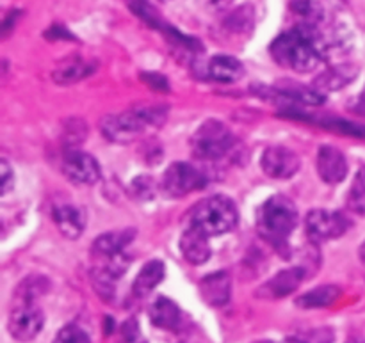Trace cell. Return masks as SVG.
Here are the masks:
<instances>
[{
	"label": "cell",
	"mask_w": 365,
	"mask_h": 343,
	"mask_svg": "<svg viewBox=\"0 0 365 343\" xmlns=\"http://www.w3.org/2000/svg\"><path fill=\"white\" fill-rule=\"evenodd\" d=\"M356 75H359V68L356 66H353V64H339V66H334L324 71V73H321L314 82V88L319 93L339 91V89L351 84Z\"/></svg>",
	"instance_id": "e0dca14e"
},
{
	"label": "cell",
	"mask_w": 365,
	"mask_h": 343,
	"mask_svg": "<svg viewBox=\"0 0 365 343\" xmlns=\"http://www.w3.org/2000/svg\"><path fill=\"white\" fill-rule=\"evenodd\" d=\"M45 326V315L34 302H20L11 312L7 320V329L11 337L18 342H31L39 334Z\"/></svg>",
	"instance_id": "52a82bcc"
},
{
	"label": "cell",
	"mask_w": 365,
	"mask_h": 343,
	"mask_svg": "<svg viewBox=\"0 0 365 343\" xmlns=\"http://www.w3.org/2000/svg\"><path fill=\"white\" fill-rule=\"evenodd\" d=\"M0 167H2V194L6 196L7 192H9L11 189H13L14 176H13V169H11V167H9L7 160H2Z\"/></svg>",
	"instance_id": "f1b7e54d"
},
{
	"label": "cell",
	"mask_w": 365,
	"mask_h": 343,
	"mask_svg": "<svg viewBox=\"0 0 365 343\" xmlns=\"http://www.w3.org/2000/svg\"><path fill=\"white\" fill-rule=\"evenodd\" d=\"M93 70H95V68L91 66V63H86V60L75 57V59H70L66 60V63L59 64V68L53 71V80H56L57 84L70 85L82 80V78L89 77V75L93 73Z\"/></svg>",
	"instance_id": "44dd1931"
},
{
	"label": "cell",
	"mask_w": 365,
	"mask_h": 343,
	"mask_svg": "<svg viewBox=\"0 0 365 343\" xmlns=\"http://www.w3.org/2000/svg\"><path fill=\"white\" fill-rule=\"evenodd\" d=\"M209 75L217 82H237L245 75V66L239 59L230 56H216L209 63Z\"/></svg>",
	"instance_id": "ffe728a7"
},
{
	"label": "cell",
	"mask_w": 365,
	"mask_h": 343,
	"mask_svg": "<svg viewBox=\"0 0 365 343\" xmlns=\"http://www.w3.org/2000/svg\"><path fill=\"white\" fill-rule=\"evenodd\" d=\"M260 343H273V342H260Z\"/></svg>",
	"instance_id": "d590c367"
},
{
	"label": "cell",
	"mask_w": 365,
	"mask_h": 343,
	"mask_svg": "<svg viewBox=\"0 0 365 343\" xmlns=\"http://www.w3.org/2000/svg\"><path fill=\"white\" fill-rule=\"evenodd\" d=\"M269 52L280 66L298 71V73L314 71L323 59L314 28H307V31L298 28V31L278 36L271 45Z\"/></svg>",
	"instance_id": "6da1fadb"
},
{
	"label": "cell",
	"mask_w": 365,
	"mask_h": 343,
	"mask_svg": "<svg viewBox=\"0 0 365 343\" xmlns=\"http://www.w3.org/2000/svg\"><path fill=\"white\" fill-rule=\"evenodd\" d=\"M234 0H209V6L216 11H225Z\"/></svg>",
	"instance_id": "1f68e13d"
},
{
	"label": "cell",
	"mask_w": 365,
	"mask_h": 343,
	"mask_svg": "<svg viewBox=\"0 0 365 343\" xmlns=\"http://www.w3.org/2000/svg\"><path fill=\"white\" fill-rule=\"evenodd\" d=\"M164 280V263L160 260H152L146 263L141 270H139L138 278L134 280L132 285V292L135 297H146L152 294L153 288Z\"/></svg>",
	"instance_id": "d6986e66"
},
{
	"label": "cell",
	"mask_w": 365,
	"mask_h": 343,
	"mask_svg": "<svg viewBox=\"0 0 365 343\" xmlns=\"http://www.w3.org/2000/svg\"><path fill=\"white\" fill-rule=\"evenodd\" d=\"M239 213L234 201L227 196H212L203 199L192 210L189 224H195L209 237H220L237 226Z\"/></svg>",
	"instance_id": "277c9868"
},
{
	"label": "cell",
	"mask_w": 365,
	"mask_h": 343,
	"mask_svg": "<svg viewBox=\"0 0 365 343\" xmlns=\"http://www.w3.org/2000/svg\"><path fill=\"white\" fill-rule=\"evenodd\" d=\"M317 173L327 184H341L348 174V162L341 149L335 146H321L317 153Z\"/></svg>",
	"instance_id": "7c38bea8"
},
{
	"label": "cell",
	"mask_w": 365,
	"mask_h": 343,
	"mask_svg": "<svg viewBox=\"0 0 365 343\" xmlns=\"http://www.w3.org/2000/svg\"><path fill=\"white\" fill-rule=\"evenodd\" d=\"M360 258H362V262L365 263V242H364L362 249H360Z\"/></svg>",
	"instance_id": "e575fe53"
},
{
	"label": "cell",
	"mask_w": 365,
	"mask_h": 343,
	"mask_svg": "<svg viewBox=\"0 0 365 343\" xmlns=\"http://www.w3.org/2000/svg\"><path fill=\"white\" fill-rule=\"evenodd\" d=\"M168 116V110L160 105H141L121 114L106 116L100 121L103 137L116 144H128L141 137L150 127H160Z\"/></svg>",
	"instance_id": "3957f363"
},
{
	"label": "cell",
	"mask_w": 365,
	"mask_h": 343,
	"mask_svg": "<svg viewBox=\"0 0 365 343\" xmlns=\"http://www.w3.org/2000/svg\"><path fill=\"white\" fill-rule=\"evenodd\" d=\"M353 110H355L356 114H360V116H365V88H364V91L360 93L359 98H356Z\"/></svg>",
	"instance_id": "4dcf8cb0"
},
{
	"label": "cell",
	"mask_w": 365,
	"mask_h": 343,
	"mask_svg": "<svg viewBox=\"0 0 365 343\" xmlns=\"http://www.w3.org/2000/svg\"><path fill=\"white\" fill-rule=\"evenodd\" d=\"M348 217L331 210H312L305 219L307 233L312 242H327L342 237L349 230Z\"/></svg>",
	"instance_id": "8992f818"
},
{
	"label": "cell",
	"mask_w": 365,
	"mask_h": 343,
	"mask_svg": "<svg viewBox=\"0 0 365 343\" xmlns=\"http://www.w3.org/2000/svg\"><path fill=\"white\" fill-rule=\"evenodd\" d=\"M200 295L209 306H225L230 301L232 295V278L230 274L220 270V273L209 274L200 281Z\"/></svg>",
	"instance_id": "5bb4252c"
},
{
	"label": "cell",
	"mask_w": 365,
	"mask_h": 343,
	"mask_svg": "<svg viewBox=\"0 0 365 343\" xmlns=\"http://www.w3.org/2000/svg\"><path fill=\"white\" fill-rule=\"evenodd\" d=\"M348 206L351 212L365 216V166L356 173L351 191L348 196Z\"/></svg>",
	"instance_id": "603a6c76"
},
{
	"label": "cell",
	"mask_w": 365,
	"mask_h": 343,
	"mask_svg": "<svg viewBox=\"0 0 365 343\" xmlns=\"http://www.w3.org/2000/svg\"><path fill=\"white\" fill-rule=\"evenodd\" d=\"M205 185V176L195 166L185 162H175L168 167L163 178V189L171 198H182Z\"/></svg>",
	"instance_id": "ba28073f"
},
{
	"label": "cell",
	"mask_w": 365,
	"mask_h": 343,
	"mask_svg": "<svg viewBox=\"0 0 365 343\" xmlns=\"http://www.w3.org/2000/svg\"><path fill=\"white\" fill-rule=\"evenodd\" d=\"M346 343H365V338H362V337H353V338H349L348 342Z\"/></svg>",
	"instance_id": "d6a6232c"
},
{
	"label": "cell",
	"mask_w": 365,
	"mask_h": 343,
	"mask_svg": "<svg viewBox=\"0 0 365 343\" xmlns=\"http://www.w3.org/2000/svg\"><path fill=\"white\" fill-rule=\"evenodd\" d=\"M132 189L141 199H150L153 196V181L148 176H139L138 180H134Z\"/></svg>",
	"instance_id": "83f0119b"
},
{
	"label": "cell",
	"mask_w": 365,
	"mask_h": 343,
	"mask_svg": "<svg viewBox=\"0 0 365 343\" xmlns=\"http://www.w3.org/2000/svg\"><path fill=\"white\" fill-rule=\"evenodd\" d=\"M52 217L56 226L59 228V231L63 233V237L71 238V241L81 237L82 231H84L86 228L84 213H82L75 205H70V203H63V205L53 206Z\"/></svg>",
	"instance_id": "2e32d148"
},
{
	"label": "cell",
	"mask_w": 365,
	"mask_h": 343,
	"mask_svg": "<svg viewBox=\"0 0 365 343\" xmlns=\"http://www.w3.org/2000/svg\"><path fill=\"white\" fill-rule=\"evenodd\" d=\"M253 9L250 6H242L235 9L234 13L228 14L227 18V27L235 32H245L250 31L253 25Z\"/></svg>",
	"instance_id": "d4e9b609"
},
{
	"label": "cell",
	"mask_w": 365,
	"mask_h": 343,
	"mask_svg": "<svg viewBox=\"0 0 365 343\" xmlns=\"http://www.w3.org/2000/svg\"><path fill=\"white\" fill-rule=\"evenodd\" d=\"M341 297V288L334 287V285H324V287H317L314 290L307 292L298 299V306L302 308H327V306L335 305V301Z\"/></svg>",
	"instance_id": "7402d4cb"
},
{
	"label": "cell",
	"mask_w": 365,
	"mask_h": 343,
	"mask_svg": "<svg viewBox=\"0 0 365 343\" xmlns=\"http://www.w3.org/2000/svg\"><path fill=\"white\" fill-rule=\"evenodd\" d=\"M282 343H305V342L298 340V338H287V340H285V342H282Z\"/></svg>",
	"instance_id": "836d02e7"
},
{
	"label": "cell",
	"mask_w": 365,
	"mask_h": 343,
	"mask_svg": "<svg viewBox=\"0 0 365 343\" xmlns=\"http://www.w3.org/2000/svg\"><path fill=\"white\" fill-rule=\"evenodd\" d=\"M143 80H145L152 89H157V91H163V93L168 91V82L164 80L163 75L146 73V75H143Z\"/></svg>",
	"instance_id": "f546056e"
},
{
	"label": "cell",
	"mask_w": 365,
	"mask_h": 343,
	"mask_svg": "<svg viewBox=\"0 0 365 343\" xmlns=\"http://www.w3.org/2000/svg\"><path fill=\"white\" fill-rule=\"evenodd\" d=\"M53 343H91V340H89L88 333L84 329H81L75 324H70V326H64L57 333V337L53 338Z\"/></svg>",
	"instance_id": "4316f807"
},
{
	"label": "cell",
	"mask_w": 365,
	"mask_h": 343,
	"mask_svg": "<svg viewBox=\"0 0 365 343\" xmlns=\"http://www.w3.org/2000/svg\"><path fill=\"white\" fill-rule=\"evenodd\" d=\"M63 173L77 185H95L100 180V166L91 155L71 149L63 159Z\"/></svg>",
	"instance_id": "9c48e42d"
},
{
	"label": "cell",
	"mask_w": 365,
	"mask_h": 343,
	"mask_svg": "<svg viewBox=\"0 0 365 343\" xmlns=\"http://www.w3.org/2000/svg\"><path fill=\"white\" fill-rule=\"evenodd\" d=\"M262 169L267 176L277 178V180H285V178H291L298 173L299 166V157L296 155L292 149L284 148V146H271L266 148V152L262 153Z\"/></svg>",
	"instance_id": "30bf717a"
},
{
	"label": "cell",
	"mask_w": 365,
	"mask_h": 343,
	"mask_svg": "<svg viewBox=\"0 0 365 343\" xmlns=\"http://www.w3.org/2000/svg\"><path fill=\"white\" fill-rule=\"evenodd\" d=\"M150 322L164 331L177 329L180 324V310L171 299L157 297L148 310Z\"/></svg>",
	"instance_id": "ac0fdd59"
},
{
	"label": "cell",
	"mask_w": 365,
	"mask_h": 343,
	"mask_svg": "<svg viewBox=\"0 0 365 343\" xmlns=\"http://www.w3.org/2000/svg\"><path fill=\"white\" fill-rule=\"evenodd\" d=\"M135 231L134 230H120V231H107V233L100 235L95 242H93V256L98 260H109L113 256L121 255L128 244L134 241Z\"/></svg>",
	"instance_id": "9a60e30c"
},
{
	"label": "cell",
	"mask_w": 365,
	"mask_h": 343,
	"mask_svg": "<svg viewBox=\"0 0 365 343\" xmlns=\"http://www.w3.org/2000/svg\"><path fill=\"white\" fill-rule=\"evenodd\" d=\"M303 280H305V270L302 267L280 270L277 276L271 278L259 288L257 295L262 299H282L285 295H291L303 283Z\"/></svg>",
	"instance_id": "8fae6325"
},
{
	"label": "cell",
	"mask_w": 365,
	"mask_h": 343,
	"mask_svg": "<svg viewBox=\"0 0 365 343\" xmlns=\"http://www.w3.org/2000/svg\"><path fill=\"white\" fill-rule=\"evenodd\" d=\"M319 123L323 125V127L331 128V130L341 132V134L365 139V125L351 123V121H342V120H327V121H319Z\"/></svg>",
	"instance_id": "484cf974"
},
{
	"label": "cell",
	"mask_w": 365,
	"mask_h": 343,
	"mask_svg": "<svg viewBox=\"0 0 365 343\" xmlns=\"http://www.w3.org/2000/svg\"><path fill=\"white\" fill-rule=\"evenodd\" d=\"M296 226L298 210L287 196H273L257 212V230L260 237L282 255H287L289 237Z\"/></svg>",
	"instance_id": "7a4b0ae2"
},
{
	"label": "cell",
	"mask_w": 365,
	"mask_h": 343,
	"mask_svg": "<svg viewBox=\"0 0 365 343\" xmlns=\"http://www.w3.org/2000/svg\"><path fill=\"white\" fill-rule=\"evenodd\" d=\"M46 288H48V283H46L45 278L31 276L18 287L16 297L20 299V302H34L36 297L45 294Z\"/></svg>",
	"instance_id": "cb8c5ba5"
},
{
	"label": "cell",
	"mask_w": 365,
	"mask_h": 343,
	"mask_svg": "<svg viewBox=\"0 0 365 343\" xmlns=\"http://www.w3.org/2000/svg\"><path fill=\"white\" fill-rule=\"evenodd\" d=\"M180 251L191 265H202L210 258L209 235L195 224H189L180 238Z\"/></svg>",
	"instance_id": "4fadbf2b"
},
{
	"label": "cell",
	"mask_w": 365,
	"mask_h": 343,
	"mask_svg": "<svg viewBox=\"0 0 365 343\" xmlns=\"http://www.w3.org/2000/svg\"><path fill=\"white\" fill-rule=\"evenodd\" d=\"M192 153L203 160H217L234 146V135L221 121L209 120L195 132L191 139Z\"/></svg>",
	"instance_id": "5b68a950"
}]
</instances>
